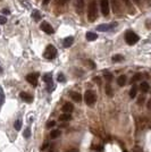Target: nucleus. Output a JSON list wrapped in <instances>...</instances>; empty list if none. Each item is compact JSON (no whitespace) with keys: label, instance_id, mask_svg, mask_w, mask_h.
Returning <instances> with one entry per match:
<instances>
[{"label":"nucleus","instance_id":"b1692460","mask_svg":"<svg viewBox=\"0 0 151 152\" xmlns=\"http://www.w3.org/2000/svg\"><path fill=\"white\" fill-rule=\"evenodd\" d=\"M14 127H15V129H16V131H21V128H22V121H21V119H18V121H15Z\"/></svg>","mask_w":151,"mask_h":152},{"label":"nucleus","instance_id":"f3484780","mask_svg":"<svg viewBox=\"0 0 151 152\" xmlns=\"http://www.w3.org/2000/svg\"><path fill=\"white\" fill-rule=\"evenodd\" d=\"M42 80H43V82H45L47 84H52V75H51L50 73L44 74L43 77H42Z\"/></svg>","mask_w":151,"mask_h":152},{"label":"nucleus","instance_id":"c9c22d12","mask_svg":"<svg viewBox=\"0 0 151 152\" xmlns=\"http://www.w3.org/2000/svg\"><path fill=\"white\" fill-rule=\"evenodd\" d=\"M133 2H135L136 5H140V2H141V0H132Z\"/></svg>","mask_w":151,"mask_h":152},{"label":"nucleus","instance_id":"ddd939ff","mask_svg":"<svg viewBox=\"0 0 151 152\" xmlns=\"http://www.w3.org/2000/svg\"><path fill=\"white\" fill-rule=\"evenodd\" d=\"M84 8V0H77L76 1V12L78 14H82Z\"/></svg>","mask_w":151,"mask_h":152},{"label":"nucleus","instance_id":"cd10ccee","mask_svg":"<svg viewBox=\"0 0 151 152\" xmlns=\"http://www.w3.org/2000/svg\"><path fill=\"white\" fill-rule=\"evenodd\" d=\"M30 135H31V129H30V127L29 128H26L25 129V132H24V137H30Z\"/></svg>","mask_w":151,"mask_h":152},{"label":"nucleus","instance_id":"423d86ee","mask_svg":"<svg viewBox=\"0 0 151 152\" xmlns=\"http://www.w3.org/2000/svg\"><path fill=\"white\" fill-rule=\"evenodd\" d=\"M100 9L103 16H108V15H109V12H110V4H109V0H101Z\"/></svg>","mask_w":151,"mask_h":152},{"label":"nucleus","instance_id":"f03ea898","mask_svg":"<svg viewBox=\"0 0 151 152\" xmlns=\"http://www.w3.org/2000/svg\"><path fill=\"white\" fill-rule=\"evenodd\" d=\"M140 38H139V35L136 33H134L133 31H127L125 34V41L126 43L128 45H135V43H138Z\"/></svg>","mask_w":151,"mask_h":152},{"label":"nucleus","instance_id":"39448f33","mask_svg":"<svg viewBox=\"0 0 151 152\" xmlns=\"http://www.w3.org/2000/svg\"><path fill=\"white\" fill-rule=\"evenodd\" d=\"M109 4L111 5L113 7V12L115 14H117V15H120V14L123 13V5H122V2H120V0H111V2L109 1Z\"/></svg>","mask_w":151,"mask_h":152},{"label":"nucleus","instance_id":"5701e85b","mask_svg":"<svg viewBox=\"0 0 151 152\" xmlns=\"http://www.w3.org/2000/svg\"><path fill=\"white\" fill-rule=\"evenodd\" d=\"M5 102V93H4V90L0 86V106H2Z\"/></svg>","mask_w":151,"mask_h":152},{"label":"nucleus","instance_id":"7ed1b4c3","mask_svg":"<svg viewBox=\"0 0 151 152\" xmlns=\"http://www.w3.org/2000/svg\"><path fill=\"white\" fill-rule=\"evenodd\" d=\"M56 56H57V49L52 45H49L45 48V50H44L43 57L45 59H48V60H51V59H55Z\"/></svg>","mask_w":151,"mask_h":152},{"label":"nucleus","instance_id":"393cba45","mask_svg":"<svg viewBox=\"0 0 151 152\" xmlns=\"http://www.w3.org/2000/svg\"><path fill=\"white\" fill-rule=\"evenodd\" d=\"M32 17L35 19V20H39V19L41 18V15H40V13H39L38 10H34L33 14H32Z\"/></svg>","mask_w":151,"mask_h":152},{"label":"nucleus","instance_id":"4c0bfd02","mask_svg":"<svg viewBox=\"0 0 151 152\" xmlns=\"http://www.w3.org/2000/svg\"><path fill=\"white\" fill-rule=\"evenodd\" d=\"M49 2H50V0H44V1H43V4H44V5H48Z\"/></svg>","mask_w":151,"mask_h":152},{"label":"nucleus","instance_id":"f257e3e1","mask_svg":"<svg viewBox=\"0 0 151 152\" xmlns=\"http://www.w3.org/2000/svg\"><path fill=\"white\" fill-rule=\"evenodd\" d=\"M98 17V6H97V1L92 0L90 2L88 7V19L90 22H95Z\"/></svg>","mask_w":151,"mask_h":152},{"label":"nucleus","instance_id":"1a4fd4ad","mask_svg":"<svg viewBox=\"0 0 151 152\" xmlns=\"http://www.w3.org/2000/svg\"><path fill=\"white\" fill-rule=\"evenodd\" d=\"M40 28L44 32V33H47V34H54V28H52V26L48 23V22H42L41 23V25H40Z\"/></svg>","mask_w":151,"mask_h":152},{"label":"nucleus","instance_id":"6e6552de","mask_svg":"<svg viewBox=\"0 0 151 152\" xmlns=\"http://www.w3.org/2000/svg\"><path fill=\"white\" fill-rule=\"evenodd\" d=\"M26 81L30 83L33 86H37L38 85V81H39V74L38 73H31L26 76Z\"/></svg>","mask_w":151,"mask_h":152},{"label":"nucleus","instance_id":"c756f323","mask_svg":"<svg viewBox=\"0 0 151 152\" xmlns=\"http://www.w3.org/2000/svg\"><path fill=\"white\" fill-rule=\"evenodd\" d=\"M69 0H57V5H60V6H64L65 4H67Z\"/></svg>","mask_w":151,"mask_h":152},{"label":"nucleus","instance_id":"dca6fc26","mask_svg":"<svg viewBox=\"0 0 151 152\" xmlns=\"http://www.w3.org/2000/svg\"><path fill=\"white\" fill-rule=\"evenodd\" d=\"M74 43V38L73 37H68L64 40V47L65 48H69L70 45Z\"/></svg>","mask_w":151,"mask_h":152},{"label":"nucleus","instance_id":"a211bd4d","mask_svg":"<svg viewBox=\"0 0 151 152\" xmlns=\"http://www.w3.org/2000/svg\"><path fill=\"white\" fill-rule=\"evenodd\" d=\"M70 118H72L70 114H66V113H64L63 115L59 116V121H70Z\"/></svg>","mask_w":151,"mask_h":152},{"label":"nucleus","instance_id":"473e14b6","mask_svg":"<svg viewBox=\"0 0 151 152\" xmlns=\"http://www.w3.org/2000/svg\"><path fill=\"white\" fill-rule=\"evenodd\" d=\"M123 1H124V4H125L127 7H130V8L132 7V2H131V0H123Z\"/></svg>","mask_w":151,"mask_h":152},{"label":"nucleus","instance_id":"0eeeda50","mask_svg":"<svg viewBox=\"0 0 151 152\" xmlns=\"http://www.w3.org/2000/svg\"><path fill=\"white\" fill-rule=\"evenodd\" d=\"M117 26V23H109V24H100L99 26H97V31L99 32H108L111 31L114 27Z\"/></svg>","mask_w":151,"mask_h":152},{"label":"nucleus","instance_id":"2eb2a0df","mask_svg":"<svg viewBox=\"0 0 151 152\" xmlns=\"http://www.w3.org/2000/svg\"><path fill=\"white\" fill-rule=\"evenodd\" d=\"M85 37H86V40H88V41H95V40L98 39V34L95 33V32H88Z\"/></svg>","mask_w":151,"mask_h":152},{"label":"nucleus","instance_id":"72a5a7b5","mask_svg":"<svg viewBox=\"0 0 151 152\" xmlns=\"http://www.w3.org/2000/svg\"><path fill=\"white\" fill-rule=\"evenodd\" d=\"M55 125H56V123H55L54 121H49V123L47 124V127H48V128H50V127H54Z\"/></svg>","mask_w":151,"mask_h":152},{"label":"nucleus","instance_id":"4be33fe9","mask_svg":"<svg viewBox=\"0 0 151 152\" xmlns=\"http://www.w3.org/2000/svg\"><path fill=\"white\" fill-rule=\"evenodd\" d=\"M113 63H119V61H123L124 60V57L122 55H115L113 58H111Z\"/></svg>","mask_w":151,"mask_h":152},{"label":"nucleus","instance_id":"bb28decb","mask_svg":"<svg viewBox=\"0 0 151 152\" xmlns=\"http://www.w3.org/2000/svg\"><path fill=\"white\" fill-rule=\"evenodd\" d=\"M105 78L107 80L108 82H110V81L113 80V74L109 73V72H105Z\"/></svg>","mask_w":151,"mask_h":152},{"label":"nucleus","instance_id":"ea45409f","mask_svg":"<svg viewBox=\"0 0 151 152\" xmlns=\"http://www.w3.org/2000/svg\"><path fill=\"white\" fill-rule=\"evenodd\" d=\"M145 1H147V2H149V1H150V0H145Z\"/></svg>","mask_w":151,"mask_h":152},{"label":"nucleus","instance_id":"f8f14e48","mask_svg":"<svg viewBox=\"0 0 151 152\" xmlns=\"http://www.w3.org/2000/svg\"><path fill=\"white\" fill-rule=\"evenodd\" d=\"M69 95H70V98H72L74 101H76V102H81V101H82V95L80 94L78 92L72 91V92L69 93Z\"/></svg>","mask_w":151,"mask_h":152},{"label":"nucleus","instance_id":"9d476101","mask_svg":"<svg viewBox=\"0 0 151 152\" xmlns=\"http://www.w3.org/2000/svg\"><path fill=\"white\" fill-rule=\"evenodd\" d=\"M62 110H63V113H66V114H70V113L74 110V106H73V103L66 102V103H64V106H63V108H62Z\"/></svg>","mask_w":151,"mask_h":152},{"label":"nucleus","instance_id":"2f4dec72","mask_svg":"<svg viewBox=\"0 0 151 152\" xmlns=\"http://www.w3.org/2000/svg\"><path fill=\"white\" fill-rule=\"evenodd\" d=\"M106 92H107V94L109 95V96H111V95H113V92H111V89H110V86H109V85L106 86Z\"/></svg>","mask_w":151,"mask_h":152},{"label":"nucleus","instance_id":"412c9836","mask_svg":"<svg viewBox=\"0 0 151 152\" xmlns=\"http://www.w3.org/2000/svg\"><path fill=\"white\" fill-rule=\"evenodd\" d=\"M60 134H62L60 129H54V131H51L50 137L51 139H56V137H58V136H60Z\"/></svg>","mask_w":151,"mask_h":152},{"label":"nucleus","instance_id":"a878e982","mask_svg":"<svg viewBox=\"0 0 151 152\" xmlns=\"http://www.w3.org/2000/svg\"><path fill=\"white\" fill-rule=\"evenodd\" d=\"M141 77H142V75H141L140 73H138V74H135V75H134V77H132L131 82H132V83H135L136 81H139V80H141Z\"/></svg>","mask_w":151,"mask_h":152},{"label":"nucleus","instance_id":"aec40b11","mask_svg":"<svg viewBox=\"0 0 151 152\" xmlns=\"http://www.w3.org/2000/svg\"><path fill=\"white\" fill-rule=\"evenodd\" d=\"M136 92H138V86L136 85H133L131 90H130V98H135L136 96Z\"/></svg>","mask_w":151,"mask_h":152},{"label":"nucleus","instance_id":"9b49d317","mask_svg":"<svg viewBox=\"0 0 151 152\" xmlns=\"http://www.w3.org/2000/svg\"><path fill=\"white\" fill-rule=\"evenodd\" d=\"M19 96H21L22 100H24L25 102H29V103L33 101V96L30 93H27V92H21Z\"/></svg>","mask_w":151,"mask_h":152},{"label":"nucleus","instance_id":"20e7f679","mask_svg":"<svg viewBox=\"0 0 151 152\" xmlns=\"http://www.w3.org/2000/svg\"><path fill=\"white\" fill-rule=\"evenodd\" d=\"M84 100H85V103L88 106H93L95 103V100H97V95L92 90H88L84 94Z\"/></svg>","mask_w":151,"mask_h":152},{"label":"nucleus","instance_id":"6ab92c4d","mask_svg":"<svg viewBox=\"0 0 151 152\" xmlns=\"http://www.w3.org/2000/svg\"><path fill=\"white\" fill-rule=\"evenodd\" d=\"M125 83H126V76L125 75L118 76V78H117V84H118L119 86H124Z\"/></svg>","mask_w":151,"mask_h":152},{"label":"nucleus","instance_id":"f704fd0d","mask_svg":"<svg viewBox=\"0 0 151 152\" xmlns=\"http://www.w3.org/2000/svg\"><path fill=\"white\" fill-rule=\"evenodd\" d=\"M133 152H143V151H142V149H141V148H139V146H135V148L133 149Z\"/></svg>","mask_w":151,"mask_h":152},{"label":"nucleus","instance_id":"4468645a","mask_svg":"<svg viewBox=\"0 0 151 152\" xmlns=\"http://www.w3.org/2000/svg\"><path fill=\"white\" fill-rule=\"evenodd\" d=\"M140 90L143 92V93H148L149 90H150V85L148 82H142L140 84Z\"/></svg>","mask_w":151,"mask_h":152},{"label":"nucleus","instance_id":"a19ab883","mask_svg":"<svg viewBox=\"0 0 151 152\" xmlns=\"http://www.w3.org/2000/svg\"><path fill=\"white\" fill-rule=\"evenodd\" d=\"M50 152H52V151H50Z\"/></svg>","mask_w":151,"mask_h":152},{"label":"nucleus","instance_id":"c85d7f7f","mask_svg":"<svg viewBox=\"0 0 151 152\" xmlns=\"http://www.w3.org/2000/svg\"><path fill=\"white\" fill-rule=\"evenodd\" d=\"M7 22V18L5 17V16H1L0 15V25H4V24H6Z\"/></svg>","mask_w":151,"mask_h":152},{"label":"nucleus","instance_id":"e433bc0d","mask_svg":"<svg viewBox=\"0 0 151 152\" xmlns=\"http://www.w3.org/2000/svg\"><path fill=\"white\" fill-rule=\"evenodd\" d=\"M2 13L7 14V15H9V10H7V9H4V10H2Z\"/></svg>","mask_w":151,"mask_h":152},{"label":"nucleus","instance_id":"58836bf2","mask_svg":"<svg viewBox=\"0 0 151 152\" xmlns=\"http://www.w3.org/2000/svg\"><path fill=\"white\" fill-rule=\"evenodd\" d=\"M1 73H2V68H1V67H0V74H1Z\"/></svg>","mask_w":151,"mask_h":152},{"label":"nucleus","instance_id":"7c9ffc66","mask_svg":"<svg viewBox=\"0 0 151 152\" xmlns=\"http://www.w3.org/2000/svg\"><path fill=\"white\" fill-rule=\"evenodd\" d=\"M65 81H66V80H65V76H64L63 74H59V75H58V82L64 83Z\"/></svg>","mask_w":151,"mask_h":152}]
</instances>
